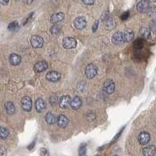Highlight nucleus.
I'll use <instances>...</instances> for the list:
<instances>
[{
    "label": "nucleus",
    "instance_id": "nucleus-25",
    "mask_svg": "<svg viewBox=\"0 0 156 156\" xmlns=\"http://www.w3.org/2000/svg\"><path fill=\"white\" fill-rule=\"evenodd\" d=\"M0 135H1V138L2 139H3V140L6 139V137H7L8 135H9L8 129H6V128L2 126V127H1V129H0Z\"/></svg>",
    "mask_w": 156,
    "mask_h": 156
},
{
    "label": "nucleus",
    "instance_id": "nucleus-7",
    "mask_svg": "<svg viewBox=\"0 0 156 156\" xmlns=\"http://www.w3.org/2000/svg\"><path fill=\"white\" fill-rule=\"evenodd\" d=\"M61 77V74L57 71H50L46 74V79L48 81L56 82Z\"/></svg>",
    "mask_w": 156,
    "mask_h": 156
},
{
    "label": "nucleus",
    "instance_id": "nucleus-11",
    "mask_svg": "<svg viewBox=\"0 0 156 156\" xmlns=\"http://www.w3.org/2000/svg\"><path fill=\"white\" fill-rule=\"evenodd\" d=\"M122 37H123V41L125 42H130L133 41L134 37V34L130 29H126L122 33Z\"/></svg>",
    "mask_w": 156,
    "mask_h": 156
},
{
    "label": "nucleus",
    "instance_id": "nucleus-10",
    "mask_svg": "<svg viewBox=\"0 0 156 156\" xmlns=\"http://www.w3.org/2000/svg\"><path fill=\"white\" fill-rule=\"evenodd\" d=\"M150 134L147 132H141L138 136V141L140 144H147L150 141Z\"/></svg>",
    "mask_w": 156,
    "mask_h": 156
},
{
    "label": "nucleus",
    "instance_id": "nucleus-20",
    "mask_svg": "<svg viewBox=\"0 0 156 156\" xmlns=\"http://www.w3.org/2000/svg\"><path fill=\"white\" fill-rule=\"evenodd\" d=\"M5 111H6V113H7L8 115H12V114H14L15 106L12 102H11V101H7V102L5 104Z\"/></svg>",
    "mask_w": 156,
    "mask_h": 156
},
{
    "label": "nucleus",
    "instance_id": "nucleus-26",
    "mask_svg": "<svg viewBox=\"0 0 156 156\" xmlns=\"http://www.w3.org/2000/svg\"><path fill=\"white\" fill-rule=\"evenodd\" d=\"M147 15L151 18H156V7L155 6H151L147 11Z\"/></svg>",
    "mask_w": 156,
    "mask_h": 156
},
{
    "label": "nucleus",
    "instance_id": "nucleus-36",
    "mask_svg": "<svg viewBox=\"0 0 156 156\" xmlns=\"http://www.w3.org/2000/svg\"><path fill=\"white\" fill-rule=\"evenodd\" d=\"M34 143H35V142H33V143H32V144H30V146H29L28 147V149H32L33 148V147H34Z\"/></svg>",
    "mask_w": 156,
    "mask_h": 156
},
{
    "label": "nucleus",
    "instance_id": "nucleus-12",
    "mask_svg": "<svg viewBox=\"0 0 156 156\" xmlns=\"http://www.w3.org/2000/svg\"><path fill=\"white\" fill-rule=\"evenodd\" d=\"M48 63L45 61H39L34 65V70L37 73H41L42 71L45 70L48 68Z\"/></svg>",
    "mask_w": 156,
    "mask_h": 156
},
{
    "label": "nucleus",
    "instance_id": "nucleus-27",
    "mask_svg": "<svg viewBox=\"0 0 156 156\" xmlns=\"http://www.w3.org/2000/svg\"><path fill=\"white\" fill-rule=\"evenodd\" d=\"M60 30H61V27H60V26L58 24L54 25V26H52V27H51V32L53 34H58V33L60 32Z\"/></svg>",
    "mask_w": 156,
    "mask_h": 156
},
{
    "label": "nucleus",
    "instance_id": "nucleus-5",
    "mask_svg": "<svg viewBox=\"0 0 156 156\" xmlns=\"http://www.w3.org/2000/svg\"><path fill=\"white\" fill-rule=\"evenodd\" d=\"M21 106L24 111L26 112H30L32 108V101L31 98L27 96L23 97L21 99Z\"/></svg>",
    "mask_w": 156,
    "mask_h": 156
},
{
    "label": "nucleus",
    "instance_id": "nucleus-8",
    "mask_svg": "<svg viewBox=\"0 0 156 156\" xmlns=\"http://www.w3.org/2000/svg\"><path fill=\"white\" fill-rule=\"evenodd\" d=\"M74 26L76 29L78 30H81V29L84 28L87 25V21L84 17H77L74 20Z\"/></svg>",
    "mask_w": 156,
    "mask_h": 156
},
{
    "label": "nucleus",
    "instance_id": "nucleus-31",
    "mask_svg": "<svg viewBox=\"0 0 156 156\" xmlns=\"http://www.w3.org/2000/svg\"><path fill=\"white\" fill-rule=\"evenodd\" d=\"M98 23H99V21H98V20H96V21L94 23V24H93V27H92V31L93 32H94L97 30L98 27Z\"/></svg>",
    "mask_w": 156,
    "mask_h": 156
},
{
    "label": "nucleus",
    "instance_id": "nucleus-16",
    "mask_svg": "<svg viewBox=\"0 0 156 156\" xmlns=\"http://www.w3.org/2000/svg\"><path fill=\"white\" fill-rule=\"evenodd\" d=\"M9 62L12 66H17L21 61V57L17 54H11L9 58Z\"/></svg>",
    "mask_w": 156,
    "mask_h": 156
},
{
    "label": "nucleus",
    "instance_id": "nucleus-22",
    "mask_svg": "<svg viewBox=\"0 0 156 156\" xmlns=\"http://www.w3.org/2000/svg\"><path fill=\"white\" fill-rule=\"evenodd\" d=\"M55 120H57V119H55V116L54 115V114H52L51 112H48L45 115V121L48 124H53L55 122Z\"/></svg>",
    "mask_w": 156,
    "mask_h": 156
},
{
    "label": "nucleus",
    "instance_id": "nucleus-40",
    "mask_svg": "<svg viewBox=\"0 0 156 156\" xmlns=\"http://www.w3.org/2000/svg\"><path fill=\"white\" fill-rule=\"evenodd\" d=\"M115 156H117V155H115Z\"/></svg>",
    "mask_w": 156,
    "mask_h": 156
},
{
    "label": "nucleus",
    "instance_id": "nucleus-17",
    "mask_svg": "<svg viewBox=\"0 0 156 156\" xmlns=\"http://www.w3.org/2000/svg\"><path fill=\"white\" fill-rule=\"evenodd\" d=\"M112 41L115 44H119L123 42V37H122V32H116L112 35Z\"/></svg>",
    "mask_w": 156,
    "mask_h": 156
},
{
    "label": "nucleus",
    "instance_id": "nucleus-28",
    "mask_svg": "<svg viewBox=\"0 0 156 156\" xmlns=\"http://www.w3.org/2000/svg\"><path fill=\"white\" fill-rule=\"evenodd\" d=\"M86 151H87L86 145L85 144H82L80 147V151H79L80 156H86Z\"/></svg>",
    "mask_w": 156,
    "mask_h": 156
},
{
    "label": "nucleus",
    "instance_id": "nucleus-23",
    "mask_svg": "<svg viewBox=\"0 0 156 156\" xmlns=\"http://www.w3.org/2000/svg\"><path fill=\"white\" fill-rule=\"evenodd\" d=\"M115 20H114L113 18H107L106 20H105V26L108 29H112V28H114L115 27Z\"/></svg>",
    "mask_w": 156,
    "mask_h": 156
},
{
    "label": "nucleus",
    "instance_id": "nucleus-34",
    "mask_svg": "<svg viewBox=\"0 0 156 156\" xmlns=\"http://www.w3.org/2000/svg\"><path fill=\"white\" fill-rule=\"evenodd\" d=\"M0 2H1L2 5H6L9 2V0H0Z\"/></svg>",
    "mask_w": 156,
    "mask_h": 156
},
{
    "label": "nucleus",
    "instance_id": "nucleus-33",
    "mask_svg": "<svg viewBox=\"0 0 156 156\" xmlns=\"http://www.w3.org/2000/svg\"><path fill=\"white\" fill-rule=\"evenodd\" d=\"M128 17H129V12H126L121 16V20H126Z\"/></svg>",
    "mask_w": 156,
    "mask_h": 156
},
{
    "label": "nucleus",
    "instance_id": "nucleus-14",
    "mask_svg": "<svg viewBox=\"0 0 156 156\" xmlns=\"http://www.w3.org/2000/svg\"><path fill=\"white\" fill-rule=\"evenodd\" d=\"M64 19V13L63 12H56L50 16V22L52 23H57L58 22L62 21Z\"/></svg>",
    "mask_w": 156,
    "mask_h": 156
},
{
    "label": "nucleus",
    "instance_id": "nucleus-15",
    "mask_svg": "<svg viewBox=\"0 0 156 156\" xmlns=\"http://www.w3.org/2000/svg\"><path fill=\"white\" fill-rule=\"evenodd\" d=\"M81 104H82L81 98H80V97H78V96H75L73 99L71 100L70 106L73 109H78V108L81 106Z\"/></svg>",
    "mask_w": 156,
    "mask_h": 156
},
{
    "label": "nucleus",
    "instance_id": "nucleus-13",
    "mask_svg": "<svg viewBox=\"0 0 156 156\" xmlns=\"http://www.w3.org/2000/svg\"><path fill=\"white\" fill-rule=\"evenodd\" d=\"M57 124L58 126L62 128H65L69 123V119L67 117L64 115H59L57 117Z\"/></svg>",
    "mask_w": 156,
    "mask_h": 156
},
{
    "label": "nucleus",
    "instance_id": "nucleus-18",
    "mask_svg": "<svg viewBox=\"0 0 156 156\" xmlns=\"http://www.w3.org/2000/svg\"><path fill=\"white\" fill-rule=\"evenodd\" d=\"M142 151L144 156H153L156 152V147L153 145L147 146L144 147Z\"/></svg>",
    "mask_w": 156,
    "mask_h": 156
},
{
    "label": "nucleus",
    "instance_id": "nucleus-9",
    "mask_svg": "<svg viewBox=\"0 0 156 156\" xmlns=\"http://www.w3.org/2000/svg\"><path fill=\"white\" fill-rule=\"evenodd\" d=\"M71 99L69 95H64L59 100V106L62 108H67L70 105Z\"/></svg>",
    "mask_w": 156,
    "mask_h": 156
},
{
    "label": "nucleus",
    "instance_id": "nucleus-30",
    "mask_svg": "<svg viewBox=\"0 0 156 156\" xmlns=\"http://www.w3.org/2000/svg\"><path fill=\"white\" fill-rule=\"evenodd\" d=\"M149 27H150L151 30L156 32V20H151V21L150 22V23H149Z\"/></svg>",
    "mask_w": 156,
    "mask_h": 156
},
{
    "label": "nucleus",
    "instance_id": "nucleus-6",
    "mask_svg": "<svg viewBox=\"0 0 156 156\" xmlns=\"http://www.w3.org/2000/svg\"><path fill=\"white\" fill-rule=\"evenodd\" d=\"M104 90L108 94H112L115 90V83L113 80L111 79H108L104 83Z\"/></svg>",
    "mask_w": 156,
    "mask_h": 156
},
{
    "label": "nucleus",
    "instance_id": "nucleus-37",
    "mask_svg": "<svg viewBox=\"0 0 156 156\" xmlns=\"http://www.w3.org/2000/svg\"><path fill=\"white\" fill-rule=\"evenodd\" d=\"M150 2H156V0H149Z\"/></svg>",
    "mask_w": 156,
    "mask_h": 156
},
{
    "label": "nucleus",
    "instance_id": "nucleus-39",
    "mask_svg": "<svg viewBox=\"0 0 156 156\" xmlns=\"http://www.w3.org/2000/svg\"><path fill=\"white\" fill-rule=\"evenodd\" d=\"M16 1H18V0H16Z\"/></svg>",
    "mask_w": 156,
    "mask_h": 156
},
{
    "label": "nucleus",
    "instance_id": "nucleus-4",
    "mask_svg": "<svg viewBox=\"0 0 156 156\" xmlns=\"http://www.w3.org/2000/svg\"><path fill=\"white\" fill-rule=\"evenodd\" d=\"M62 45L66 49H72L76 46V41L73 37H65L62 41Z\"/></svg>",
    "mask_w": 156,
    "mask_h": 156
},
{
    "label": "nucleus",
    "instance_id": "nucleus-32",
    "mask_svg": "<svg viewBox=\"0 0 156 156\" xmlns=\"http://www.w3.org/2000/svg\"><path fill=\"white\" fill-rule=\"evenodd\" d=\"M82 1L86 5H93L95 0H82Z\"/></svg>",
    "mask_w": 156,
    "mask_h": 156
},
{
    "label": "nucleus",
    "instance_id": "nucleus-35",
    "mask_svg": "<svg viewBox=\"0 0 156 156\" xmlns=\"http://www.w3.org/2000/svg\"><path fill=\"white\" fill-rule=\"evenodd\" d=\"M33 1L34 0H24V2L26 4H27V5H30V4H31L33 2Z\"/></svg>",
    "mask_w": 156,
    "mask_h": 156
},
{
    "label": "nucleus",
    "instance_id": "nucleus-19",
    "mask_svg": "<svg viewBox=\"0 0 156 156\" xmlns=\"http://www.w3.org/2000/svg\"><path fill=\"white\" fill-rule=\"evenodd\" d=\"M35 108L37 112H41L45 108V102L42 98H37L35 102Z\"/></svg>",
    "mask_w": 156,
    "mask_h": 156
},
{
    "label": "nucleus",
    "instance_id": "nucleus-24",
    "mask_svg": "<svg viewBox=\"0 0 156 156\" xmlns=\"http://www.w3.org/2000/svg\"><path fill=\"white\" fill-rule=\"evenodd\" d=\"M20 26L18 24V23L16 21H13L12 23H10L8 26V29L11 31H16V30H19Z\"/></svg>",
    "mask_w": 156,
    "mask_h": 156
},
{
    "label": "nucleus",
    "instance_id": "nucleus-21",
    "mask_svg": "<svg viewBox=\"0 0 156 156\" xmlns=\"http://www.w3.org/2000/svg\"><path fill=\"white\" fill-rule=\"evenodd\" d=\"M140 36L143 39H148L149 37H151V32L147 28L145 27H142L140 30Z\"/></svg>",
    "mask_w": 156,
    "mask_h": 156
},
{
    "label": "nucleus",
    "instance_id": "nucleus-3",
    "mask_svg": "<svg viewBox=\"0 0 156 156\" xmlns=\"http://www.w3.org/2000/svg\"><path fill=\"white\" fill-rule=\"evenodd\" d=\"M32 47L34 48H40L44 45V39L38 35H34L30 39Z\"/></svg>",
    "mask_w": 156,
    "mask_h": 156
},
{
    "label": "nucleus",
    "instance_id": "nucleus-2",
    "mask_svg": "<svg viewBox=\"0 0 156 156\" xmlns=\"http://www.w3.org/2000/svg\"><path fill=\"white\" fill-rule=\"evenodd\" d=\"M98 73V68L94 64H89L85 68V75L88 79H92Z\"/></svg>",
    "mask_w": 156,
    "mask_h": 156
},
{
    "label": "nucleus",
    "instance_id": "nucleus-1",
    "mask_svg": "<svg viewBox=\"0 0 156 156\" xmlns=\"http://www.w3.org/2000/svg\"><path fill=\"white\" fill-rule=\"evenodd\" d=\"M150 7H151L150 1H148V0H140V2L137 3V5H136V9L140 13L147 12Z\"/></svg>",
    "mask_w": 156,
    "mask_h": 156
},
{
    "label": "nucleus",
    "instance_id": "nucleus-29",
    "mask_svg": "<svg viewBox=\"0 0 156 156\" xmlns=\"http://www.w3.org/2000/svg\"><path fill=\"white\" fill-rule=\"evenodd\" d=\"M143 45H144V41H143V39H138V40H136L134 42V47H136V48H142Z\"/></svg>",
    "mask_w": 156,
    "mask_h": 156
},
{
    "label": "nucleus",
    "instance_id": "nucleus-38",
    "mask_svg": "<svg viewBox=\"0 0 156 156\" xmlns=\"http://www.w3.org/2000/svg\"><path fill=\"white\" fill-rule=\"evenodd\" d=\"M96 156H101V155H96Z\"/></svg>",
    "mask_w": 156,
    "mask_h": 156
}]
</instances>
